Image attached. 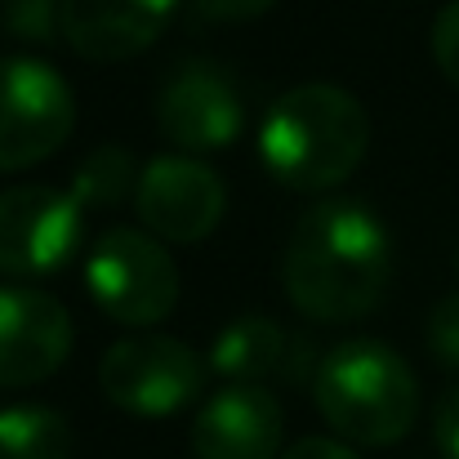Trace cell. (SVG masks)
Here are the masks:
<instances>
[{"label":"cell","instance_id":"18","mask_svg":"<svg viewBox=\"0 0 459 459\" xmlns=\"http://www.w3.org/2000/svg\"><path fill=\"white\" fill-rule=\"evenodd\" d=\"M433 58L442 76L459 90V0L442 4V13L433 18Z\"/></svg>","mask_w":459,"mask_h":459},{"label":"cell","instance_id":"20","mask_svg":"<svg viewBox=\"0 0 459 459\" xmlns=\"http://www.w3.org/2000/svg\"><path fill=\"white\" fill-rule=\"evenodd\" d=\"M277 0H192V9L210 22H255L273 9Z\"/></svg>","mask_w":459,"mask_h":459},{"label":"cell","instance_id":"7","mask_svg":"<svg viewBox=\"0 0 459 459\" xmlns=\"http://www.w3.org/2000/svg\"><path fill=\"white\" fill-rule=\"evenodd\" d=\"M85 241V205L76 192L22 183L0 192V273L45 277L67 268Z\"/></svg>","mask_w":459,"mask_h":459},{"label":"cell","instance_id":"10","mask_svg":"<svg viewBox=\"0 0 459 459\" xmlns=\"http://www.w3.org/2000/svg\"><path fill=\"white\" fill-rule=\"evenodd\" d=\"M72 352V316L45 290L0 281V388H31Z\"/></svg>","mask_w":459,"mask_h":459},{"label":"cell","instance_id":"13","mask_svg":"<svg viewBox=\"0 0 459 459\" xmlns=\"http://www.w3.org/2000/svg\"><path fill=\"white\" fill-rule=\"evenodd\" d=\"M304 357H312L304 339H295L290 330H281V321L259 316V312H246V316L228 321L214 334L210 352H205L210 370L228 384H264L273 375L299 379Z\"/></svg>","mask_w":459,"mask_h":459},{"label":"cell","instance_id":"1","mask_svg":"<svg viewBox=\"0 0 459 459\" xmlns=\"http://www.w3.org/2000/svg\"><path fill=\"white\" fill-rule=\"evenodd\" d=\"M393 277V241L375 210L321 201L295 223L281 259V286L307 321H357L375 312Z\"/></svg>","mask_w":459,"mask_h":459},{"label":"cell","instance_id":"17","mask_svg":"<svg viewBox=\"0 0 459 459\" xmlns=\"http://www.w3.org/2000/svg\"><path fill=\"white\" fill-rule=\"evenodd\" d=\"M429 352L446 370H459V290L437 299L433 312H429Z\"/></svg>","mask_w":459,"mask_h":459},{"label":"cell","instance_id":"4","mask_svg":"<svg viewBox=\"0 0 459 459\" xmlns=\"http://www.w3.org/2000/svg\"><path fill=\"white\" fill-rule=\"evenodd\" d=\"M210 361L174 339V334H130L117 339L99 361V388L103 397L139 420H165L187 411L205 388Z\"/></svg>","mask_w":459,"mask_h":459},{"label":"cell","instance_id":"2","mask_svg":"<svg viewBox=\"0 0 459 459\" xmlns=\"http://www.w3.org/2000/svg\"><path fill=\"white\" fill-rule=\"evenodd\" d=\"M370 148V117L357 94L307 81L286 90L259 126V160L290 192H330L357 174Z\"/></svg>","mask_w":459,"mask_h":459},{"label":"cell","instance_id":"19","mask_svg":"<svg viewBox=\"0 0 459 459\" xmlns=\"http://www.w3.org/2000/svg\"><path fill=\"white\" fill-rule=\"evenodd\" d=\"M433 442L442 459H459V384L442 393L437 411H433Z\"/></svg>","mask_w":459,"mask_h":459},{"label":"cell","instance_id":"16","mask_svg":"<svg viewBox=\"0 0 459 459\" xmlns=\"http://www.w3.org/2000/svg\"><path fill=\"white\" fill-rule=\"evenodd\" d=\"M0 22L22 40H49L58 31V0H0Z\"/></svg>","mask_w":459,"mask_h":459},{"label":"cell","instance_id":"11","mask_svg":"<svg viewBox=\"0 0 459 459\" xmlns=\"http://www.w3.org/2000/svg\"><path fill=\"white\" fill-rule=\"evenodd\" d=\"M286 415L264 384L219 388L192 420L196 459H281Z\"/></svg>","mask_w":459,"mask_h":459},{"label":"cell","instance_id":"15","mask_svg":"<svg viewBox=\"0 0 459 459\" xmlns=\"http://www.w3.org/2000/svg\"><path fill=\"white\" fill-rule=\"evenodd\" d=\"M139 174H143V169L134 165L130 148L103 143V148H94V152L76 165L72 192H76V201H81L85 210H112V205H121V201L139 187Z\"/></svg>","mask_w":459,"mask_h":459},{"label":"cell","instance_id":"14","mask_svg":"<svg viewBox=\"0 0 459 459\" xmlns=\"http://www.w3.org/2000/svg\"><path fill=\"white\" fill-rule=\"evenodd\" d=\"M72 424L49 406L0 411V459H72Z\"/></svg>","mask_w":459,"mask_h":459},{"label":"cell","instance_id":"21","mask_svg":"<svg viewBox=\"0 0 459 459\" xmlns=\"http://www.w3.org/2000/svg\"><path fill=\"white\" fill-rule=\"evenodd\" d=\"M281 459H361L348 442L334 437H299L290 451H281Z\"/></svg>","mask_w":459,"mask_h":459},{"label":"cell","instance_id":"6","mask_svg":"<svg viewBox=\"0 0 459 459\" xmlns=\"http://www.w3.org/2000/svg\"><path fill=\"white\" fill-rule=\"evenodd\" d=\"M76 130V94L58 67L13 54L0 58V174L31 169Z\"/></svg>","mask_w":459,"mask_h":459},{"label":"cell","instance_id":"3","mask_svg":"<svg viewBox=\"0 0 459 459\" xmlns=\"http://www.w3.org/2000/svg\"><path fill=\"white\" fill-rule=\"evenodd\" d=\"M312 402L343 442L393 446L415 429L420 379L388 343L348 339L316 361Z\"/></svg>","mask_w":459,"mask_h":459},{"label":"cell","instance_id":"5","mask_svg":"<svg viewBox=\"0 0 459 459\" xmlns=\"http://www.w3.org/2000/svg\"><path fill=\"white\" fill-rule=\"evenodd\" d=\"M85 290L121 325H156L178 304V264L148 228H108L85 255Z\"/></svg>","mask_w":459,"mask_h":459},{"label":"cell","instance_id":"8","mask_svg":"<svg viewBox=\"0 0 459 459\" xmlns=\"http://www.w3.org/2000/svg\"><path fill=\"white\" fill-rule=\"evenodd\" d=\"M156 130L183 156L223 152L246 130V103L223 67L192 58L156 94Z\"/></svg>","mask_w":459,"mask_h":459},{"label":"cell","instance_id":"9","mask_svg":"<svg viewBox=\"0 0 459 459\" xmlns=\"http://www.w3.org/2000/svg\"><path fill=\"white\" fill-rule=\"evenodd\" d=\"M134 210L156 241H205L228 210L219 169L183 152L152 156L134 187Z\"/></svg>","mask_w":459,"mask_h":459},{"label":"cell","instance_id":"12","mask_svg":"<svg viewBox=\"0 0 459 459\" xmlns=\"http://www.w3.org/2000/svg\"><path fill=\"white\" fill-rule=\"evenodd\" d=\"M178 0H58V36L90 63H126L152 49Z\"/></svg>","mask_w":459,"mask_h":459}]
</instances>
